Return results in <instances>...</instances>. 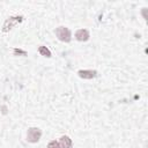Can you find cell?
<instances>
[{
    "mask_svg": "<svg viewBox=\"0 0 148 148\" xmlns=\"http://www.w3.org/2000/svg\"><path fill=\"white\" fill-rule=\"evenodd\" d=\"M42 136V131L38 127H30L27 132V140L30 143H36Z\"/></svg>",
    "mask_w": 148,
    "mask_h": 148,
    "instance_id": "obj_3",
    "label": "cell"
},
{
    "mask_svg": "<svg viewBox=\"0 0 148 148\" xmlns=\"http://www.w3.org/2000/svg\"><path fill=\"white\" fill-rule=\"evenodd\" d=\"M59 145H60V148H72L73 147V142H72V139L67 135H62L59 140Z\"/></svg>",
    "mask_w": 148,
    "mask_h": 148,
    "instance_id": "obj_6",
    "label": "cell"
},
{
    "mask_svg": "<svg viewBox=\"0 0 148 148\" xmlns=\"http://www.w3.org/2000/svg\"><path fill=\"white\" fill-rule=\"evenodd\" d=\"M47 148H60V145H59V141H56V140H52L47 143Z\"/></svg>",
    "mask_w": 148,
    "mask_h": 148,
    "instance_id": "obj_9",
    "label": "cell"
},
{
    "mask_svg": "<svg viewBox=\"0 0 148 148\" xmlns=\"http://www.w3.org/2000/svg\"><path fill=\"white\" fill-rule=\"evenodd\" d=\"M56 36L58 37L59 40L61 42H65V43H68L71 42V38H72V34H71V30L66 27H58L56 29Z\"/></svg>",
    "mask_w": 148,
    "mask_h": 148,
    "instance_id": "obj_1",
    "label": "cell"
},
{
    "mask_svg": "<svg viewBox=\"0 0 148 148\" xmlns=\"http://www.w3.org/2000/svg\"><path fill=\"white\" fill-rule=\"evenodd\" d=\"M89 37H90V35L87 29H79L75 32V38L80 42H87L89 39Z\"/></svg>",
    "mask_w": 148,
    "mask_h": 148,
    "instance_id": "obj_5",
    "label": "cell"
},
{
    "mask_svg": "<svg viewBox=\"0 0 148 148\" xmlns=\"http://www.w3.org/2000/svg\"><path fill=\"white\" fill-rule=\"evenodd\" d=\"M22 21H23V16H9L2 25V31L7 32V31L12 30V28H14V25H16L17 23H21Z\"/></svg>",
    "mask_w": 148,
    "mask_h": 148,
    "instance_id": "obj_2",
    "label": "cell"
},
{
    "mask_svg": "<svg viewBox=\"0 0 148 148\" xmlns=\"http://www.w3.org/2000/svg\"><path fill=\"white\" fill-rule=\"evenodd\" d=\"M77 74L81 79H86V80H90L97 76V72L92 69H81L77 72Z\"/></svg>",
    "mask_w": 148,
    "mask_h": 148,
    "instance_id": "obj_4",
    "label": "cell"
},
{
    "mask_svg": "<svg viewBox=\"0 0 148 148\" xmlns=\"http://www.w3.org/2000/svg\"><path fill=\"white\" fill-rule=\"evenodd\" d=\"M13 53H14V56H24V57L28 54L25 51H23V50H21V49H16V47L13 50Z\"/></svg>",
    "mask_w": 148,
    "mask_h": 148,
    "instance_id": "obj_8",
    "label": "cell"
},
{
    "mask_svg": "<svg viewBox=\"0 0 148 148\" xmlns=\"http://www.w3.org/2000/svg\"><path fill=\"white\" fill-rule=\"evenodd\" d=\"M38 52H39L43 57H46V58H50V57H51V51H50L46 46H43V45L39 46V47H38Z\"/></svg>",
    "mask_w": 148,
    "mask_h": 148,
    "instance_id": "obj_7",
    "label": "cell"
}]
</instances>
